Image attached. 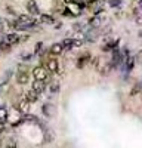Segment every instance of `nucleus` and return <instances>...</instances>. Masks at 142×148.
<instances>
[{
    "label": "nucleus",
    "mask_w": 142,
    "mask_h": 148,
    "mask_svg": "<svg viewBox=\"0 0 142 148\" xmlns=\"http://www.w3.org/2000/svg\"><path fill=\"white\" fill-rule=\"evenodd\" d=\"M40 21H37L36 18H33V16H30V15H19L18 18H16V21L12 24V27H14L15 30H28V28H33V27H36L39 24Z\"/></svg>",
    "instance_id": "1"
},
{
    "label": "nucleus",
    "mask_w": 142,
    "mask_h": 148,
    "mask_svg": "<svg viewBox=\"0 0 142 148\" xmlns=\"http://www.w3.org/2000/svg\"><path fill=\"white\" fill-rule=\"evenodd\" d=\"M33 76H34V79H36V80H43V82H47V80H49V77H51V71L47 70L46 67L39 65V67H36V68L33 70Z\"/></svg>",
    "instance_id": "2"
},
{
    "label": "nucleus",
    "mask_w": 142,
    "mask_h": 148,
    "mask_svg": "<svg viewBox=\"0 0 142 148\" xmlns=\"http://www.w3.org/2000/svg\"><path fill=\"white\" fill-rule=\"evenodd\" d=\"M105 12L104 10H99L96 15H93L90 19H89V25L92 27V28H99L102 24H104V21H105Z\"/></svg>",
    "instance_id": "3"
},
{
    "label": "nucleus",
    "mask_w": 142,
    "mask_h": 148,
    "mask_svg": "<svg viewBox=\"0 0 142 148\" xmlns=\"http://www.w3.org/2000/svg\"><path fill=\"white\" fill-rule=\"evenodd\" d=\"M28 37L27 36H19V34H16V33H8L6 36H5V40L8 42V43H10L12 46L14 45H18V43H21L22 40H27Z\"/></svg>",
    "instance_id": "4"
},
{
    "label": "nucleus",
    "mask_w": 142,
    "mask_h": 148,
    "mask_svg": "<svg viewBox=\"0 0 142 148\" xmlns=\"http://www.w3.org/2000/svg\"><path fill=\"white\" fill-rule=\"evenodd\" d=\"M70 6H67V10H65V14L67 15H71V16H77L81 14V5H76V3H68Z\"/></svg>",
    "instance_id": "5"
},
{
    "label": "nucleus",
    "mask_w": 142,
    "mask_h": 148,
    "mask_svg": "<svg viewBox=\"0 0 142 148\" xmlns=\"http://www.w3.org/2000/svg\"><path fill=\"white\" fill-rule=\"evenodd\" d=\"M44 65H46V68L49 70L51 73H58V70H59V64H58V61H56L55 58H52V56L46 59Z\"/></svg>",
    "instance_id": "6"
},
{
    "label": "nucleus",
    "mask_w": 142,
    "mask_h": 148,
    "mask_svg": "<svg viewBox=\"0 0 142 148\" xmlns=\"http://www.w3.org/2000/svg\"><path fill=\"white\" fill-rule=\"evenodd\" d=\"M30 107H31V102L27 99V98H22V99L18 102V110L21 111L22 114H28L30 113Z\"/></svg>",
    "instance_id": "7"
},
{
    "label": "nucleus",
    "mask_w": 142,
    "mask_h": 148,
    "mask_svg": "<svg viewBox=\"0 0 142 148\" xmlns=\"http://www.w3.org/2000/svg\"><path fill=\"white\" fill-rule=\"evenodd\" d=\"M44 89H46V82H43V80H36L34 79V83H33V90H36L37 93H43L44 92Z\"/></svg>",
    "instance_id": "8"
},
{
    "label": "nucleus",
    "mask_w": 142,
    "mask_h": 148,
    "mask_svg": "<svg viewBox=\"0 0 142 148\" xmlns=\"http://www.w3.org/2000/svg\"><path fill=\"white\" fill-rule=\"evenodd\" d=\"M62 52H64V46H62V43H55V45H52L51 49H49V53L53 55V56L61 55Z\"/></svg>",
    "instance_id": "9"
},
{
    "label": "nucleus",
    "mask_w": 142,
    "mask_h": 148,
    "mask_svg": "<svg viewBox=\"0 0 142 148\" xmlns=\"http://www.w3.org/2000/svg\"><path fill=\"white\" fill-rule=\"evenodd\" d=\"M28 82V73L25 70H19L16 73V83L19 84H25Z\"/></svg>",
    "instance_id": "10"
},
{
    "label": "nucleus",
    "mask_w": 142,
    "mask_h": 148,
    "mask_svg": "<svg viewBox=\"0 0 142 148\" xmlns=\"http://www.w3.org/2000/svg\"><path fill=\"white\" fill-rule=\"evenodd\" d=\"M55 107L52 105V104H44L43 105V114L44 116H47V117H53L55 116Z\"/></svg>",
    "instance_id": "11"
},
{
    "label": "nucleus",
    "mask_w": 142,
    "mask_h": 148,
    "mask_svg": "<svg viewBox=\"0 0 142 148\" xmlns=\"http://www.w3.org/2000/svg\"><path fill=\"white\" fill-rule=\"evenodd\" d=\"M27 9L31 15H37L39 14V6L37 3L34 2V0H28V3H27Z\"/></svg>",
    "instance_id": "12"
},
{
    "label": "nucleus",
    "mask_w": 142,
    "mask_h": 148,
    "mask_svg": "<svg viewBox=\"0 0 142 148\" xmlns=\"http://www.w3.org/2000/svg\"><path fill=\"white\" fill-rule=\"evenodd\" d=\"M39 96H40V93H37V92H36V90H28L27 92V95H25V98H27V99L33 104V102H37V99H39Z\"/></svg>",
    "instance_id": "13"
},
{
    "label": "nucleus",
    "mask_w": 142,
    "mask_h": 148,
    "mask_svg": "<svg viewBox=\"0 0 142 148\" xmlns=\"http://www.w3.org/2000/svg\"><path fill=\"white\" fill-rule=\"evenodd\" d=\"M133 64H135V59H133V56L127 55V56H126V59H124V62H123V65H124L126 71H130V70H132V68H133Z\"/></svg>",
    "instance_id": "14"
},
{
    "label": "nucleus",
    "mask_w": 142,
    "mask_h": 148,
    "mask_svg": "<svg viewBox=\"0 0 142 148\" xmlns=\"http://www.w3.org/2000/svg\"><path fill=\"white\" fill-rule=\"evenodd\" d=\"M89 59H90V55H89V53H86V55L80 56V58H79V61H77V67H79V68H83L85 65H87Z\"/></svg>",
    "instance_id": "15"
},
{
    "label": "nucleus",
    "mask_w": 142,
    "mask_h": 148,
    "mask_svg": "<svg viewBox=\"0 0 142 148\" xmlns=\"http://www.w3.org/2000/svg\"><path fill=\"white\" fill-rule=\"evenodd\" d=\"M62 46H64V51H70V49L74 47V39H65L62 42Z\"/></svg>",
    "instance_id": "16"
},
{
    "label": "nucleus",
    "mask_w": 142,
    "mask_h": 148,
    "mask_svg": "<svg viewBox=\"0 0 142 148\" xmlns=\"http://www.w3.org/2000/svg\"><path fill=\"white\" fill-rule=\"evenodd\" d=\"M39 21H40L42 24H53V22H55V21H53V18H52L51 15H46V14L40 15Z\"/></svg>",
    "instance_id": "17"
},
{
    "label": "nucleus",
    "mask_w": 142,
    "mask_h": 148,
    "mask_svg": "<svg viewBox=\"0 0 142 148\" xmlns=\"http://www.w3.org/2000/svg\"><path fill=\"white\" fill-rule=\"evenodd\" d=\"M8 116H9L8 110L3 108V107H0V123H6L8 121Z\"/></svg>",
    "instance_id": "18"
},
{
    "label": "nucleus",
    "mask_w": 142,
    "mask_h": 148,
    "mask_svg": "<svg viewBox=\"0 0 142 148\" xmlns=\"http://www.w3.org/2000/svg\"><path fill=\"white\" fill-rule=\"evenodd\" d=\"M10 47H12V45L8 43L6 40L0 42V51H2V52H9V51H10Z\"/></svg>",
    "instance_id": "19"
},
{
    "label": "nucleus",
    "mask_w": 142,
    "mask_h": 148,
    "mask_svg": "<svg viewBox=\"0 0 142 148\" xmlns=\"http://www.w3.org/2000/svg\"><path fill=\"white\" fill-rule=\"evenodd\" d=\"M8 88H9V83H8V79H3L2 82H0V95H2V93H5Z\"/></svg>",
    "instance_id": "20"
},
{
    "label": "nucleus",
    "mask_w": 142,
    "mask_h": 148,
    "mask_svg": "<svg viewBox=\"0 0 142 148\" xmlns=\"http://www.w3.org/2000/svg\"><path fill=\"white\" fill-rule=\"evenodd\" d=\"M34 53H36V55H43V43H37V45H36Z\"/></svg>",
    "instance_id": "21"
},
{
    "label": "nucleus",
    "mask_w": 142,
    "mask_h": 148,
    "mask_svg": "<svg viewBox=\"0 0 142 148\" xmlns=\"http://www.w3.org/2000/svg\"><path fill=\"white\" fill-rule=\"evenodd\" d=\"M58 90H59V83H56V82L52 83V84H51V92H52V93H56Z\"/></svg>",
    "instance_id": "22"
},
{
    "label": "nucleus",
    "mask_w": 142,
    "mask_h": 148,
    "mask_svg": "<svg viewBox=\"0 0 142 148\" xmlns=\"http://www.w3.org/2000/svg\"><path fill=\"white\" fill-rule=\"evenodd\" d=\"M74 31L83 33V31H85V25H83V24H76V25H74Z\"/></svg>",
    "instance_id": "23"
},
{
    "label": "nucleus",
    "mask_w": 142,
    "mask_h": 148,
    "mask_svg": "<svg viewBox=\"0 0 142 148\" xmlns=\"http://www.w3.org/2000/svg\"><path fill=\"white\" fill-rule=\"evenodd\" d=\"M139 90H141V83H136V84L133 86V89H132V92H130V93H132V95H136Z\"/></svg>",
    "instance_id": "24"
},
{
    "label": "nucleus",
    "mask_w": 142,
    "mask_h": 148,
    "mask_svg": "<svg viewBox=\"0 0 142 148\" xmlns=\"http://www.w3.org/2000/svg\"><path fill=\"white\" fill-rule=\"evenodd\" d=\"M46 136H47V138H44V141H46V142L53 141V132H47V133H46Z\"/></svg>",
    "instance_id": "25"
},
{
    "label": "nucleus",
    "mask_w": 142,
    "mask_h": 148,
    "mask_svg": "<svg viewBox=\"0 0 142 148\" xmlns=\"http://www.w3.org/2000/svg\"><path fill=\"white\" fill-rule=\"evenodd\" d=\"M83 43H85V40H83V39H74V47H79Z\"/></svg>",
    "instance_id": "26"
},
{
    "label": "nucleus",
    "mask_w": 142,
    "mask_h": 148,
    "mask_svg": "<svg viewBox=\"0 0 142 148\" xmlns=\"http://www.w3.org/2000/svg\"><path fill=\"white\" fill-rule=\"evenodd\" d=\"M31 53H28V52H25V53H22L21 55V59H24V61H28V59H31Z\"/></svg>",
    "instance_id": "27"
},
{
    "label": "nucleus",
    "mask_w": 142,
    "mask_h": 148,
    "mask_svg": "<svg viewBox=\"0 0 142 148\" xmlns=\"http://www.w3.org/2000/svg\"><path fill=\"white\" fill-rule=\"evenodd\" d=\"M98 2H99V0H85V3L87 6H93V5H96Z\"/></svg>",
    "instance_id": "28"
},
{
    "label": "nucleus",
    "mask_w": 142,
    "mask_h": 148,
    "mask_svg": "<svg viewBox=\"0 0 142 148\" xmlns=\"http://www.w3.org/2000/svg\"><path fill=\"white\" fill-rule=\"evenodd\" d=\"M135 21H136L138 24H141V25H142V15H139L138 12L135 14Z\"/></svg>",
    "instance_id": "29"
},
{
    "label": "nucleus",
    "mask_w": 142,
    "mask_h": 148,
    "mask_svg": "<svg viewBox=\"0 0 142 148\" xmlns=\"http://www.w3.org/2000/svg\"><path fill=\"white\" fill-rule=\"evenodd\" d=\"M110 5L111 6H118L120 5V0H110Z\"/></svg>",
    "instance_id": "30"
},
{
    "label": "nucleus",
    "mask_w": 142,
    "mask_h": 148,
    "mask_svg": "<svg viewBox=\"0 0 142 148\" xmlns=\"http://www.w3.org/2000/svg\"><path fill=\"white\" fill-rule=\"evenodd\" d=\"M3 130H5V123H0V135L3 133Z\"/></svg>",
    "instance_id": "31"
},
{
    "label": "nucleus",
    "mask_w": 142,
    "mask_h": 148,
    "mask_svg": "<svg viewBox=\"0 0 142 148\" xmlns=\"http://www.w3.org/2000/svg\"><path fill=\"white\" fill-rule=\"evenodd\" d=\"M64 2H67V3H77L79 0H64Z\"/></svg>",
    "instance_id": "32"
},
{
    "label": "nucleus",
    "mask_w": 142,
    "mask_h": 148,
    "mask_svg": "<svg viewBox=\"0 0 142 148\" xmlns=\"http://www.w3.org/2000/svg\"><path fill=\"white\" fill-rule=\"evenodd\" d=\"M138 59H139V61H141V62H142V51H141V52L138 53Z\"/></svg>",
    "instance_id": "33"
},
{
    "label": "nucleus",
    "mask_w": 142,
    "mask_h": 148,
    "mask_svg": "<svg viewBox=\"0 0 142 148\" xmlns=\"http://www.w3.org/2000/svg\"><path fill=\"white\" fill-rule=\"evenodd\" d=\"M139 8H141V10H142V0H141V2H139Z\"/></svg>",
    "instance_id": "34"
},
{
    "label": "nucleus",
    "mask_w": 142,
    "mask_h": 148,
    "mask_svg": "<svg viewBox=\"0 0 142 148\" xmlns=\"http://www.w3.org/2000/svg\"><path fill=\"white\" fill-rule=\"evenodd\" d=\"M139 36H141V37H142V31H141V33H139Z\"/></svg>",
    "instance_id": "35"
},
{
    "label": "nucleus",
    "mask_w": 142,
    "mask_h": 148,
    "mask_svg": "<svg viewBox=\"0 0 142 148\" xmlns=\"http://www.w3.org/2000/svg\"><path fill=\"white\" fill-rule=\"evenodd\" d=\"M0 22H2V18H0Z\"/></svg>",
    "instance_id": "36"
}]
</instances>
